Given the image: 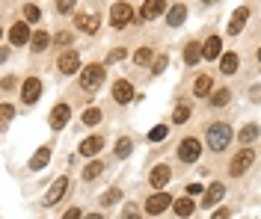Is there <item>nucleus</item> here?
<instances>
[{"label":"nucleus","instance_id":"1","mask_svg":"<svg viewBox=\"0 0 261 219\" xmlns=\"http://www.w3.org/2000/svg\"><path fill=\"white\" fill-rule=\"evenodd\" d=\"M229 142H232V128H229V125L217 122V125H211V128H208V145H211L214 151H222Z\"/></svg>","mask_w":261,"mask_h":219},{"label":"nucleus","instance_id":"31","mask_svg":"<svg viewBox=\"0 0 261 219\" xmlns=\"http://www.w3.org/2000/svg\"><path fill=\"white\" fill-rule=\"evenodd\" d=\"M101 172H104V163L98 160V163H89V166L83 169V178H86V181H95V178H98Z\"/></svg>","mask_w":261,"mask_h":219},{"label":"nucleus","instance_id":"26","mask_svg":"<svg viewBox=\"0 0 261 219\" xmlns=\"http://www.w3.org/2000/svg\"><path fill=\"white\" fill-rule=\"evenodd\" d=\"M152 59H155V51H152V48H140V51L134 54V62H137V65H148Z\"/></svg>","mask_w":261,"mask_h":219},{"label":"nucleus","instance_id":"37","mask_svg":"<svg viewBox=\"0 0 261 219\" xmlns=\"http://www.w3.org/2000/svg\"><path fill=\"white\" fill-rule=\"evenodd\" d=\"M187 119H190V110H187V107H178V110H175V116H172V122H175V125L187 122Z\"/></svg>","mask_w":261,"mask_h":219},{"label":"nucleus","instance_id":"21","mask_svg":"<svg viewBox=\"0 0 261 219\" xmlns=\"http://www.w3.org/2000/svg\"><path fill=\"white\" fill-rule=\"evenodd\" d=\"M48 160H51V145H45V148L36 151V157L30 160V169H33V172H39L42 166H48Z\"/></svg>","mask_w":261,"mask_h":219},{"label":"nucleus","instance_id":"4","mask_svg":"<svg viewBox=\"0 0 261 219\" xmlns=\"http://www.w3.org/2000/svg\"><path fill=\"white\" fill-rule=\"evenodd\" d=\"M134 18V9L125 3V0H119V3H113V9H110V24H113L116 30H122L128 21Z\"/></svg>","mask_w":261,"mask_h":219},{"label":"nucleus","instance_id":"40","mask_svg":"<svg viewBox=\"0 0 261 219\" xmlns=\"http://www.w3.org/2000/svg\"><path fill=\"white\" fill-rule=\"evenodd\" d=\"M83 213H80V207H68L65 213H62V219H80Z\"/></svg>","mask_w":261,"mask_h":219},{"label":"nucleus","instance_id":"35","mask_svg":"<svg viewBox=\"0 0 261 219\" xmlns=\"http://www.w3.org/2000/svg\"><path fill=\"white\" fill-rule=\"evenodd\" d=\"M169 133V125H158V128H152V133H148V139H152V142H161L163 136Z\"/></svg>","mask_w":261,"mask_h":219},{"label":"nucleus","instance_id":"2","mask_svg":"<svg viewBox=\"0 0 261 219\" xmlns=\"http://www.w3.org/2000/svg\"><path fill=\"white\" fill-rule=\"evenodd\" d=\"M104 65H98V62H92V65H86L83 71H80V86L86 89V92H92V89H98L101 83H104Z\"/></svg>","mask_w":261,"mask_h":219},{"label":"nucleus","instance_id":"20","mask_svg":"<svg viewBox=\"0 0 261 219\" xmlns=\"http://www.w3.org/2000/svg\"><path fill=\"white\" fill-rule=\"evenodd\" d=\"M184 18H187V6H184V3L172 6V9H169V15H166L169 27H181V24H184Z\"/></svg>","mask_w":261,"mask_h":219},{"label":"nucleus","instance_id":"46","mask_svg":"<svg viewBox=\"0 0 261 219\" xmlns=\"http://www.w3.org/2000/svg\"><path fill=\"white\" fill-rule=\"evenodd\" d=\"M6 56H9V54H6V51H0V62H3V59H6Z\"/></svg>","mask_w":261,"mask_h":219},{"label":"nucleus","instance_id":"7","mask_svg":"<svg viewBox=\"0 0 261 219\" xmlns=\"http://www.w3.org/2000/svg\"><path fill=\"white\" fill-rule=\"evenodd\" d=\"M57 65H60L62 74H74V71L80 68V56L74 54V51H65V54H60V62Z\"/></svg>","mask_w":261,"mask_h":219},{"label":"nucleus","instance_id":"18","mask_svg":"<svg viewBox=\"0 0 261 219\" xmlns=\"http://www.w3.org/2000/svg\"><path fill=\"white\" fill-rule=\"evenodd\" d=\"M222 196H226V187H222L220 181H217V184H211V187H208V196H205V201H202V204H205V207H214Z\"/></svg>","mask_w":261,"mask_h":219},{"label":"nucleus","instance_id":"34","mask_svg":"<svg viewBox=\"0 0 261 219\" xmlns=\"http://www.w3.org/2000/svg\"><path fill=\"white\" fill-rule=\"evenodd\" d=\"M119 199H122V190H116V187H110V190L101 196V201H104V204H116Z\"/></svg>","mask_w":261,"mask_h":219},{"label":"nucleus","instance_id":"22","mask_svg":"<svg viewBox=\"0 0 261 219\" xmlns=\"http://www.w3.org/2000/svg\"><path fill=\"white\" fill-rule=\"evenodd\" d=\"M51 45V36L45 33V30H39V33H33V39H30V48L36 51V54H42L45 48Z\"/></svg>","mask_w":261,"mask_h":219},{"label":"nucleus","instance_id":"6","mask_svg":"<svg viewBox=\"0 0 261 219\" xmlns=\"http://www.w3.org/2000/svg\"><path fill=\"white\" fill-rule=\"evenodd\" d=\"M39 95H42V83H39V77H27L24 86H21V98H24L27 104H36V101H39Z\"/></svg>","mask_w":261,"mask_h":219},{"label":"nucleus","instance_id":"13","mask_svg":"<svg viewBox=\"0 0 261 219\" xmlns=\"http://www.w3.org/2000/svg\"><path fill=\"white\" fill-rule=\"evenodd\" d=\"M113 98H116L119 104L134 101V86H131L128 80H116V83H113Z\"/></svg>","mask_w":261,"mask_h":219},{"label":"nucleus","instance_id":"16","mask_svg":"<svg viewBox=\"0 0 261 219\" xmlns=\"http://www.w3.org/2000/svg\"><path fill=\"white\" fill-rule=\"evenodd\" d=\"M101 148H104V139H101V136H89V139L80 142V154H83V157H92V154H98Z\"/></svg>","mask_w":261,"mask_h":219},{"label":"nucleus","instance_id":"10","mask_svg":"<svg viewBox=\"0 0 261 219\" xmlns=\"http://www.w3.org/2000/svg\"><path fill=\"white\" fill-rule=\"evenodd\" d=\"M169 207V196L166 193H155L152 199L145 201V213H152V216H158V213H163Z\"/></svg>","mask_w":261,"mask_h":219},{"label":"nucleus","instance_id":"30","mask_svg":"<svg viewBox=\"0 0 261 219\" xmlns=\"http://www.w3.org/2000/svg\"><path fill=\"white\" fill-rule=\"evenodd\" d=\"M211 74H199V80H196V95H208L211 92Z\"/></svg>","mask_w":261,"mask_h":219},{"label":"nucleus","instance_id":"8","mask_svg":"<svg viewBox=\"0 0 261 219\" xmlns=\"http://www.w3.org/2000/svg\"><path fill=\"white\" fill-rule=\"evenodd\" d=\"M68 119H71V107H68V104H57L54 113H51V128L60 130V128H65Z\"/></svg>","mask_w":261,"mask_h":219},{"label":"nucleus","instance_id":"47","mask_svg":"<svg viewBox=\"0 0 261 219\" xmlns=\"http://www.w3.org/2000/svg\"><path fill=\"white\" fill-rule=\"evenodd\" d=\"M128 219H140V216H137V213H131V216H128Z\"/></svg>","mask_w":261,"mask_h":219},{"label":"nucleus","instance_id":"32","mask_svg":"<svg viewBox=\"0 0 261 219\" xmlns=\"http://www.w3.org/2000/svg\"><path fill=\"white\" fill-rule=\"evenodd\" d=\"M98 122H101V110H98V107H89L86 113H83V125L92 128V125H98Z\"/></svg>","mask_w":261,"mask_h":219},{"label":"nucleus","instance_id":"17","mask_svg":"<svg viewBox=\"0 0 261 219\" xmlns=\"http://www.w3.org/2000/svg\"><path fill=\"white\" fill-rule=\"evenodd\" d=\"M246 18H249V9H246V6H241V9H238V12L232 15V21H229V33H232V36H238V33L243 30Z\"/></svg>","mask_w":261,"mask_h":219},{"label":"nucleus","instance_id":"42","mask_svg":"<svg viewBox=\"0 0 261 219\" xmlns=\"http://www.w3.org/2000/svg\"><path fill=\"white\" fill-rule=\"evenodd\" d=\"M152 68H155V74H161V71H163V68H166V56H158V59H155V65H152Z\"/></svg>","mask_w":261,"mask_h":219},{"label":"nucleus","instance_id":"9","mask_svg":"<svg viewBox=\"0 0 261 219\" xmlns=\"http://www.w3.org/2000/svg\"><path fill=\"white\" fill-rule=\"evenodd\" d=\"M65 190H68V178H57L51 184V190H48V196H45V204H57L65 196Z\"/></svg>","mask_w":261,"mask_h":219},{"label":"nucleus","instance_id":"36","mask_svg":"<svg viewBox=\"0 0 261 219\" xmlns=\"http://www.w3.org/2000/svg\"><path fill=\"white\" fill-rule=\"evenodd\" d=\"M255 136H258V128H255V125H246V128L241 130V142H252Z\"/></svg>","mask_w":261,"mask_h":219},{"label":"nucleus","instance_id":"44","mask_svg":"<svg viewBox=\"0 0 261 219\" xmlns=\"http://www.w3.org/2000/svg\"><path fill=\"white\" fill-rule=\"evenodd\" d=\"M211 219H229V210H217V213H214Z\"/></svg>","mask_w":261,"mask_h":219},{"label":"nucleus","instance_id":"23","mask_svg":"<svg viewBox=\"0 0 261 219\" xmlns=\"http://www.w3.org/2000/svg\"><path fill=\"white\" fill-rule=\"evenodd\" d=\"M222 59H220V68H222V74H235L238 71V54L232 51V54H220Z\"/></svg>","mask_w":261,"mask_h":219},{"label":"nucleus","instance_id":"12","mask_svg":"<svg viewBox=\"0 0 261 219\" xmlns=\"http://www.w3.org/2000/svg\"><path fill=\"white\" fill-rule=\"evenodd\" d=\"M74 27L83 30V33H98L101 18H98V15H74Z\"/></svg>","mask_w":261,"mask_h":219},{"label":"nucleus","instance_id":"43","mask_svg":"<svg viewBox=\"0 0 261 219\" xmlns=\"http://www.w3.org/2000/svg\"><path fill=\"white\" fill-rule=\"evenodd\" d=\"M199 193H202V184H190L187 187V196H199Z\"/></svg>","mask_w":261,"mask_h":219},{"label":"nucleus","instance_id":"39","mask_svg":"<svg viewBox=\"0 0 261 219\" xmlns=\"http://www.w3.org/2000/svg\"><path fill=\"white\" fill-rule=\"evenodd\" d=\"M125 48H116V51H110V56H107V62H119V59H125Z\"/></svg>","mask_w":261,"mask_h":219},{"label":"nucleus","instance_id":"3","mask_svg":"<svg viewBox=\"0 0 261 219\" xmlns=\"http://www.w3.org/2000/svg\"><path fill=\"white\" fill-rule=\"evenodd\" d=\"M199 154H202L199 139H193V136L181 139V145H178V157H181L184 163H196V160H199Z\"/></svg>","mask_w":261,"mask_h":219},{"label":"nucleus","instance_id":"24","mask_svg":"<svg viewBox=\"0 0 261 219\" xmlns=\"http://www.w3.org/2000/svg\"><path fill=\"white\" fill-rule=\"evenodd\" d=\"M202 59V45L199 42H190L187 48H184V62H187V65H196Z\"/></svg>","mask_w":261,"mask_h":219},{"label":"nucleus","instance_id":"19","mask_svg":"<svg viewBox=\"0 0 261 219\" xmlns=\"http://www.w3.org/2000/svg\"><path fill=\"white\" fill-rule=\"evenodd\" d=\"M161 12H163V0H145V3H142V18L145 21L158 18Z\"/></svg>","mask_w":261,"mask_h":219},{"label":"nucleus","instance_id":"41","mask_svg":"<svg viewBox=\"0 0 261 219\" xmlns=\"http://www.w3.org/2000/svg\"><path fill=\"white\" fill-rule=\"evenodd\" d=\"M54 42H57V45H68V42H71V33H57Z\"/></svg>","mask_w":261,"mask_h":219},{"label":"nucleus","instance_id":"14","mask_svg":"<svg viewBox=\"0 0 261 219\" xmlns=\"http://www.w3.org/2000/svg\"><path fill=\"white\" fill-rule=\"evenodd\" d=\"M27 39H30V30H27V24H24V21L12 24V30H9V42H12V45H27Z\"/></svg>","mask_w":261,"mask_h":219},{"label":"nucleus","instance_id":"38","mask_svg":"<svg viewBox=\"0 0 261 219\" xmlns=\"http://www.w3.org/2000/svg\"><path fill=\"white\" fill-rule=\"evenodd\" d=\"M74 6H78V0H57V12H62V15L71 12Z\"/></svg>","mask_w":261,"mask_h":219},{"label":"nucleus","instance_id":"11","mask_svg":"<svg viewBox=\"0 0 261 219\" xmlns=\"http://www.w3.org/2000/svg\"><path fill=\"white\" fill-rule=\"evenodd\" d=\"M169 175H172V169H169V166H155V169H152V175H148V184H152L155 190H161L163 184H169Z\"/></svg>","mask_w":261,"mask_h":219},{"label":"nucleus","instance_id":"15","mask_svg":"<svg viewBox=\"0 0 261 219\" xmlns=\"http://www.w3.org/2000/svg\"><path fill=\"white\" fill-rule=\"evenodd\" d=\"M222 54V42H220V36H211V39L202 45V56L205 59H217Z\"/></svg>","mask_w":261,"mask_h":219},{"label":"nucleus","instance_id":"25","mask_svg":"<svg viewBox=\"0 0 261 219\" xmlns=\"http://www.w3.org/2000/svg\"><path fill=\"white\" fill-rule=\"evenodd\" d=\"M172 207H175V213H178V216H190V213H193V210H196V207H193V201H190V199H178V201H175V204H172Z\"/></svg>","mask_w":261,"mask_h":219},{"label":"nucleus","instance_id":"5","mask_svg":"<svg viewBox=\"0 0 261 219\" xmlns=\"http://www.w3.org/2000/svg\"><path fill=\"white\" fill-rule=\"evenodd\" d=\"M252 160H255V151H252V148H241V154H238V157L232 160V166H229V172L241 178V175H243V172L249 169V163H252Z\"/></svg>","mask_w":261,"mask_h":219},{"label":"nucleus","instance_id":"29","mask_svg":"<svg viewBox=\"0 0 261 219\" xmlns=\"http://www.w3.org/2000/svg\"><path fill=\"white\" fill-rule=\"evenodd\" d=\"M12 116H15L12 104H0V128H6V125L12 122Z\"/></svg>","mask_w":261,"mask_h":219},{"label":"nucleus","instance_id":"33","mask_svg":"<svg viewBox=\"0 0 261 219\" xmlns=\"http://www.w3.org/2000/svg\"><path fill=\"white\" fill-rule=\"evenodd\" d=\"M131 148H134V142H131L128 136H122V139L116 142V154H119V157H128V154H131Z\"/></svg>","mask_w":261,"mask_h":219},{"label":"nucleus","instance_id":"49","mask_svg":"<svg viewBox=\"0 0 261 219\" xmlns=\"http://www.w3.org/2000/svg\"><path fill=\"white\" fill-rule=\"evenodd\" d=\"M0 36H3V30H0Z\"/></svg>","mask_w":261,"mask_h":219},{"label":"nucleus","instance_id":"27","mask_svg":"<svg viewBox=\"0 0 261 219\" xmlns=\"http://www.w3.org/2000/svg\"><path fill=\"white\" fill-rule=\"evenodd\" d=\"M229 98H232V92H229V89H217V92L211 95V104H214V107H226V104H229Z\"/></svg>","mask_w":261,"mask_h":219},{"label":"nucleus","instance_id":"28","mask_svg":"<svg viewBox=\"0 0 261 219\" xmlns=\"http://www.w3.org/2000/svg\"><path fill=\"white\" fill-rule=\"evenodd\" d=\"M39 18H42L39 6H33V3H27V6H24V24H36Z\"/></svg>","mask_w":261,"mask_h":219},{"label":"nucleus","instance_id":"48","mask_svg":"<svg viewBox=\"0 0 261 219\" xmlns=\"http://www.w3.org/2000/svg\"><path fill=\"white\" fill-rule=\"evenodd\" d=\"M202 3H217V0H202Z\"/></svg>","mask_w":261,"mask_h":219},{"label":"nucleus","instance_id":"45","mask_svg":"<svg viewBox=\"0 0 261 219\" xmlns=\"http://www.w3.org/2000/svg\"><path fill=\"white\" fill-rule=\"evenodd\" d=\"M80 219H104L101 213H89V216H80Z\"/></svg>","mask_w":261,"mask_h":219}]
</instances>
